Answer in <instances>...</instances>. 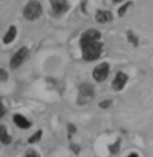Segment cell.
<instances>
[{"mask_svg":"<svg viewBox=\"0 0 153 157\" xmlns=\"http://www.w3.org/2000/svg\"><path fill=\"white\" fill-rule=\"evenodd\" d=\"M83 52V57L86 61H95L102 54V44L100 42H91V44L80 46Z\"/></svg>","mask_w":153,"mask_h":157,"instance_id":"obj_1","label":"cell"},{"mask_svg":"<svg viewBox=\"0 0 153 157\" xmlns=\"http://www.w3.org/2000/svg\"><path fill=\"white\" fill-rule=\"evenodd\" d=\"M42 15V6L38 0H30L23 8V16L27 21H37Z\"/></svg>","mask_w":153,"mask_h":157,"instance_id":"obj_2","label":"cell"},{"mask_svg":"<svg viewBox=\"0 0 153 157\" xmlns=\"http://www.w3.org/2000/svg\"><path fill=\"white\" fill-rule=\"evenodd\" d=\"M95 95L94 87L88 83H83L79 86V96H77V102L80 104H86L88 103Z\"/></svg>","mask_w":153,"mask_h":157,"instance_id":"obj_3","label":"cell"},{"mask_svg":"<svg viewBox=\"0 0 153 157\" xmlns=\"http://www.w3.org/2000/svg\"><path fill=\"white\" fill-rule=\"evenodd\" d=\"M100 38H102V34L100 31L95 30V29H90V30L84 31L80 37V46L87 44H91V42H99Z\"/></svg>","mask_w":153,"mask_h":157,"instance_id":"obj_4","label":"cell"},{"mask_svg":"<svg viewBox=\"0 0 153 157\" xmlns=\"http://www.w3.org/2000/svg\"><path fill=\"white\" fill-rule=\"evenodd\" d=\"M29 56V49L27 48H22L19 49L16 53L11 57V61H10V67L12 68V69H16V68H19L22 64L26 61V58H27Z\"/></svg>","mask_w":153,"mask_h":157,"instance_id":"obj_5","label":"cell"},{"mask_svg":"<svg viewBox=\"0 0 153 157\" xmlns=\"http://www.w3.org/2000/svg\"><path fill=\"white\" fill-rule=\"evenodd\" d=\"M109 73H110V65L107 63H102V64L98 65L95 69H94L92 76H94V78H95L98 83H102V81H105L107 78Z\"/></svg>","mask_w":153,"mask_h":157,"instance_id":"obj_6","label":"cell"},{"mask_svg":"<svg viewBox=\"0 0 153 157\" xmlns=\"http://www.w3.org/2000/svg\"><path fill=\"white\" fill-rule=\"evenodd\" d=\"M50 4L56 15H63L69 10V4L67 0H50Z\"/></svg>","mask_w":153,"mask_h":157,"instance_id":"obj_7","label":"cell"},{"mask_svg":"<svg viewBox=\"0 0 153 157\" xmlns=\"http://www.w3.org/2000/svg\"><path fill=\"white\" fill-rule=\"evenodd\" d=\"M126 83H128V76H126L123 72H118L113 81V88L115 91H121L122 88L126 86Z\"/></svg>","mask_w":153,"mask_h":157,"instance_id":"obj_8","label":"cell"},{"mask_svg":"<svg viewBox=\"0 0 153 157\" xmlns=\"http://www.w3.org/2000/svg\"><path fill=\"white\" fill-rule=\"evenodd\" d=\"M14 122L15 125L21 129H29L31 126V122L27 119L25 115H21V114H15L14 115Z\"/></svg>","mask_w":153,"mask_h":157,"instance_id":"obj_9","label":"cell"},{"mask_svg":"<svg viewBox=\"0 0 153 157\" xmlns=\"http://www.w3.org/2000/svg\"><path fill=\"white\" fill-rule=\"evenodd\" d=\"M98 23H107V22H111L113 21V14L110 11H98L96 16H95Z\"/></svg>","mask_w":153,"mask_h":157,"instance_id":"obj_10","label":"cell"},{"mask_svg":"<svg viewBox=\"0 0 153 157\" xmlns=\"http://www.w3.org/2000/svg\"><path fill=\"white\" fill-rule=\"evenodd\" d=\"M15 37H16V27L15 26H10L6 35L3 37V42H4L6 45H8V44H11V42H14Z\"/></svg>","mask_w":153,"mask_h":157,"instance_id":"obj_11","label":"cell"},{"mask_svg":"<svg viewBox=\"0 0 153 157\" xmlns=\"http://www.w3.org/2000/svg\"><path fill=\"white\" fill-rule=\"evenodd\" d=\"M0 142L4 145H10L12 142V137L7 133V127L0 125Z\"/></svg>","mask_w":153,"mask_h":157,"instance_id":"obj_12","label":"cell"},{"mask_svg":"<svg viewBox=\"0 0 153 157\" xmlns=\"http://www.w3.org/2000/svg\"><path fill=\"white\" fill-rule=\"evenodd\" d=\"M41 137H42V130H38L37 133H34L30 138H29V144H37L41 140Z\"/></svg>","mask_w":153,"mask_h":157,"instance_id":"obj_13","label":"cell"},{"mask_svg":"<svg viewBox=\"0 0 153 157\" xmlns=\"http://www.w3.org/2000/svg\"><path fill=\"white\" fill-rule=\"evenodd\" d=\"M128 39H129V42L133 45V46H137L138 45V38L136 37L132 31H128Z\"/></svg>","mask_w":153,"mask_h":157,"instance_id":"obj_14","label":"cell"},{"mask_svg":"<svg viewBox=\"0 0 153 157\" xmlns=\"http://www.w3.org/2000/svg\"><path fill=\"white\" fill-rule=\"evenodd\" d=\"M130 6H132V2H126L125 4H123L122 7L118 10V15H119V16H123V15L126 14V11H128V8L130 7Z\"/></svg>","mask_w":153,"mask_h":157,"instance_id":"obj_15","label":"cell"},{"mask_svg":"<svg viewBox=\"0 0 153 157\" xmlns=\"http://www.w3.org/2000/svg\"><path fill=\"white\" fill-rule=\"evenodd\" d=\"M111 104H113V102L110 99H105L103 102L99 103V107L100 109H103V110H106V109H109V107H111Z\"/></svg>","mask_w":153,"mask_h":157,"instance_id":"obj_16","label":"cell"},{"mask_svg":"<svg viewBox=\"0 0 153 157\" xmlns=\"http://www.w3.org/2000/svg\"><path fill=\"white\" fill-rule=\"evenodd\" d=\"M118 150H119V140L114 144V145L110 146V152H111V155H117V153H118Z\"/></svg>","mask_w":153,"mask_h":157,"instance_id":"obj_17","label":"cell"},{"mask_svg":"<svg viewBox=\"0 0 153 157\" xmlns=\"http://www.w3.org/2000/svg\"><path fill=\"white\" fill-rule=\"evenodd\" d=\"M7 78H8V73H7V71L0 69V81H4V80H7Z\"/></svg>","mask_w":153,"mask_h":157,"instance_id":"obj_18","label":"cell"},{"mask_svg":"<svg viewBox=\"0 0 153 157\" xmlns=\"http://www.w3.org/2000/svg\"><path fill=\"white\" fill-rule=\"evenodd\" d=\"M68 133H69V137L73 136V134L76 133V127H75L72 123H69V125H68Z\"/></svg>","mask_w":153,"mask_h":157,"instance_id":"obj_19","label":"cell"},{"mask_svg":"<svg viewBox=\"0 0 153 157\" xmlns=\"http://www.w3.org/2000/svg\"><path fill=\"white\" fill-rule=\"evenodd\" d=\"M4 114H6V107H4V104H3L2 100H0V119L4 117Z\"/></svg>","mask_w":153,"mask_h":157,"instance_id":"obj_20","label":"cell"},{"mask_svg":"<svg viewBox=\"0 0 153 157\" xmlns=\"http://www.w3.org/2000/svg\"><path fill=\"white\" fill-rule=\"evenodd\" d=\"M25 157H40V156H38V153L34 152V150H29V152L25 155Z\"/></svg>","mask_w":153,"mask_h":157,"instance_id":"obj_21","label":"cell"},{"mask_svg":"<svg viewBox=\"0 0 153 157\" xmlns=\"http://www.w3.org/2000/svg\"><path fill=\"white\" fill-rule=\"evenodd\" d=\"M71 149L73 150V153L75 155H79V152H80V148L77 145H75V144H71Z\"/></svg>","mask_w":153,"mask_h":157,"instance_id":"obj_22","label":"cell"},{"mask_svg":"<svg viewBox=\"0 0 153 157\" xmlns=\"http://www.w3.org/2000/svg\"><path fill=\"white\" fill-rule=\"evenodd\" d=\"M129 157H138V155H137V153H130Z\"/></svg>","mask_w":153,"mask_h":157,"instance_id":"obj_23","label":"cell"},{"mask_svg":"<svg viewBox=\"0 0 153 157\" xmlns=\"http://www.w3.org/2000/svg\"><path fill=\"white\" fill-rule=\"evenodd\" d=\"M113 2H114V3H121L122 0H113Z\"/></svg>","mask_w":153,"mask_h":157,"instance_id":"obj_24","label":"cell"}]
</instances>
